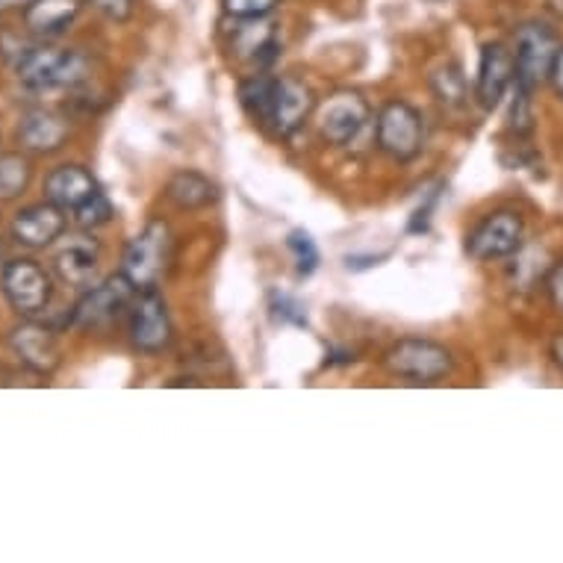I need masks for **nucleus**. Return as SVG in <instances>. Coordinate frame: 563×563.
Returning a JSON list of instances; mask_svg holds the SVG:
<instances>
[{"instance_id": "nucleus-1", "label": "nucleus", "mask_w": 563, "mask_h": 563, "mask_svg": "<svg viewBox=\"0 0 563 563\" xmlns=\"http://www.w3.org/2000/svg\"><path fill=\"white\" fill-rule=\"evenodd\" d=\"M15 75H19V84L30 92L71 89L89 77V59L77 51H65V47H27L15 63Z\"/></svg>"}, {"instance_id": "nucleus-2", "label": "nucleus", "mask_w": 563, "mask_h": 563, "mask_svg": "<svg viewBox=\"0 0 563 563\" xmlns=\"http://www.w3.org/2000/svg\"><path fill=\"white\" fill-rule=\"evenodd\" d=\"M172 260V231L163 219H151L142 231L130 240L121 257V275L136 287V292L157 289Z\"/></svg>"}, {"instance_id": "nucleus-3", "label": "nucleus", "mask_w": 563, "mask_h": 563, "mask_svg": "<svg viewBox=\"0 0 563 563\" xmlns=\"http://www.w3.org/2000/svg\"><path fill=\"white\" fill-rule=\"evenodd\" d=\"M561 38L543 21H526L514 36V63H517V77L514 86L537 92V86L545 84L552 75V65L561 54Z\"/></svg>"}, {"instance_id": "nucleus-4", "label": "nucleus", "mask_w": 563, "mask_h": 563, "mask_svg": "<svg viewBox=\"0 0 563 563\" xmlns=\"http://www.w3.org/2000/svg\"><path fill=\"white\" fill-rule=\"evenodd\" d=\"M384 366L389 375L407 378L413 384H437L445 375H452L454 357L452 351L431 340H398L384 354Z\"/></svg>"}, {"instance_id": "nucleus-5", "label": "nucleus", "mask_w": 563, "mask_h": 563, "mask_svg": "<svg viewBox=\"0 0 563 563\" xmlns=\"http://www.w3.org/2000/svg\"><path fill=\"white\" fill-rule=\"evenodd\" d=\"M375 133H378V148L384 154L398 163H410L422 154V145H426V119L410 103L389 101L380 107Z\"/></svg>"}, {"instance_id": "nucleus-6", "label": "nucleus", "mask_w": 563, "mask_h": 563, "mask_svg": "<svg viewBox=\"0 0 563 563\" xmlns=\"http://www.w3.org/2000/svg\"><path fill=\"white\" fill-rule=\"evenodd\" d=\"M0 289L10 301V307L24 319L45 313L51 298H54V280L36 260L19 257L3 263L0 272Z\"/></svg>"}, {"instance_id": "nucleus-7", "label": "nucleus", "mask_w": 563, "mask_h": 563, "mask_svg": "<svg viewBox=\"0 0 563 563\" xmlns=\"http://www.w3.org/2000/svg\"><path fill=\"white\" fill-rule=\"evenodd\" d=\"M526 242V224L514 210H496L481 219L466 236V254L478 263L514 257Z\"/></svg>"}, {"instance_id": "nucleus-8", "label": "nucleus", "mask_w": 563, "mask_h": 563, "mask_svg": "<svg viewBox=\"0 0 563 563\" xmlns=\"http://www.w3.org/2000/svg\"><path fill=\"white\" fill-rule=\"evenodd\" d=\"M175 340V324L168 316L166 298L157 289L139 292L130 307V342L142 354H163Z\"/></svg>"}, {"instance_id": "nucleus-9", "label": "nucleus", "mask_w": 563, "mask_h": 563, "mask_svg": "<svg viewBox=\"0 0 563 563\" xmlns=\"http://www.w3.org/2000/svg\"><path fill=\"white\" fill-rule=\"evenodd\" d=\"M369 103H366L361 92L342 89V92H333L322 103V110H319V133L331 145H351L354 139L361 136L363 128L369 124Z\"/></svg>"}, {"instance_id": "nucleus-10", "label": "nucleus", "mask_w": 563, "mask_h": 563, "mask_svg": "<svg viewBox=\"0 0 563 563\" xmlns=\"http://www.w3.org/2000/svg\"><path fill=\"white\" fill-rule=\"evenodd\" d=\"M133 296H136V287H133L121 272L119 275L107 277L101 287L86 289L84 298H80L75 305V310H71V324L84 328V331L103 328V324H110L112 319L130 305V298Z\"/></svg>"}, {"instance_id": "nucleus-11", "label": "nucleus", "mask_w": 563, "mask_h": 563, "mask_svg": "<svg viewBox=\"0 0 563 563\" xmlns=\"http://www.w3.org/2000/svg\"><path fill=\"white\" fill-rule=\"evenodd\" d=\"M316 110L313 89L298 80V77H277L275 98H272V112H268L266 128L280 139H289L292 133L305 128L310 112Z\"/></svg>"}, {"instance_id": "nucleus-12", "label": "nucleus", "mask_w": 563, "mask_h": 563, "mask_svg": "<svg viewBox=\"0 0 563 563\" xmlns=\"http://www.w3.org/2000/svg\"><path fill=\"white\" fill-rule=\"evenodd\" d=\"M517 77V63H514V51L501 42H487L481 47L478 59V77H475V98L484 110H496L501 98L508 95Z\"/></svg>"}, {"instance_id": "nucleus-13", "label": "nucleus", "mask_w": 563, "mask_h": 563, "mask_svg": "<svg viewBox=\"0 0 563 563\" xmlns=\"http://www.w3.org/2000/svg\"><path fill=\"white\" fill-rule=\"evenodd\" d=\"M12 354L19 357L30 372L36 375H54L63 363V349H59V340L51 328L38 322H21L19 328H12L10 336Z\"/></svg>"}, {"instance_id": "nucleus-14", "label": "nucleus", "mask_w": 563, "mask_h": 563, "mask_svg": "<svg viewBox=\"0 0 563 563\" xmlns=\"http://www.w3.org/2000/svg\"><path fill=\"white\" fill-rule=\"evenodd\" d=\"M65 228H68L65 210H59L51 201H42L15 213V219H12V240L24 245V249L38 251L54 245L65 233Z\"/></svg>"}, {"instance_id": "nucleus-15", "label": "nucleus", "mask_w": 563, "mask_h": 563, "mask_svg": "<svg viewBox=\"0 0 563 563\" xmlns=\"http://www.w3.org/2000/svg\"><path fill=\"white\" fill-rule=\"evenodd\" d=\"M68 119H63L59 112L51 110H27L19 119V142L21 148L33 151V154H54L68 142Z\"/></svg>"}, {"instance_id": "nucleus-16", "label": "nucleus", "mask_w": 563, "mask_h": 563, "mask_svg": "<svg viewBox=\"0 0 563 563\" xmlns=\"http://www.w3.org/2000/svg\"><path fill=\"white\" fill-rule=\"evenodd\" d=\"M95 192H101L89 168L68 163V166L54 168L45 177V201L56 203L59 210H71L75 213L80 203H86Z\"/></svg>"}, {"instance_id": "nucleus-17", "label": "nucleus", "mask_w": 563, "mask_h": 563, "mask_svg": "<svg viewBox=\"0 0 563 563\" xmlns=\"http://www.w3.org/2000/svg\"><path fill=\"white\" fill-rule=\"evenodd\" d=\"M98 266H101V245L92 236L65 242V249L56 251L54 257L56 275L68 287H89L92 277L98 275Z\"/></svg>"}, {"instance_id": "nucleus-18", "label": "nucleus", "mask_w": 563, "mask_h": 563, "mask_svg": "<svg viewBox=\"0 0 563 563\" xmlns=\"http://www.w3.org/2000/svg\"><path fill=\"white\" fill-rule=\"evenodd\" d=\"M236 27L231 33V51L249 63H268L280 51L277 42V24L266 19H233Z\"/></svg>"}, {"instance_id": "nucleus-19", "label": "nucleus", "mask_w": 563, "mask_h": 563, "mask_svg": "<svg viewBox=\"0 0 563 563\" xmlns=\"http://www.w3.org/2000/svg\"><path fill=\"white\" fill-rule=\"evenodd\" d=\"M80 7H84L80 0H30L24 7V27L33 36H59L75 24Z\"/></svg>"}, {"instance_id": "nucleus-20", "label": "nucleus", "mask_w": 563, "mask_h": 563, "mask_svg": "<svg viewBox=\"0 0 563 563\" xmlns=\"http://www.w3.org/2000/svg\"><path fill=\"white\" fill-rule=\"evenodd\" d=\"M166 198L175 203L177 210H203V207L219 201V186L201 172L180 168V172L168 177Z\"/></svg>"}, {"instance_id": "nucleus-21", "label": "nucleus", "mask_w": 563, "mask_h": 563, "mask_svg": "<svg viewBox=\"0 0 563 563\" xmlns=\"http://www.w3.org/2000/svg\"><path fill=\"white\" fill-rule=\"evenodd\" d=\"M275 84L277 77L268 75H254L249 80H242L240 86V103L242 110L249 112L251 119L266 128L268 112H272V98H275Z\"/></svg>"}, {"instance_id": "nucleus-22", "label": "nucleus", "mask_w": 563, "mask_h": 563, "mask_svg": "<svg viewBox=\"0 0 563 563\" xmlns=\"http://www.w3.org/2000/svg\"><path fill=\"white\" fill-rule=\"evenodd\" d=\"M33 180V166L21 154H0V201H12L24 195Z\"/></svg>"}, {"instance_id": "nucleus-23", "label": "nucleus", "mask_w": 563, "mask_h": 563, "mask_svg": "<svg viewBox=\"0 0 563 563\" xmlns=\"http://www.w3.org/2000/svg\"><path fill=\"white\" fill-rule=\"evenodd\" d=\"M431 92L445 107H463L466 103V77L457 65H443L431 75Z\"/></svg>"}, {"instance_id": "nucleus-24", "label": "nucleus", "mask_w": 563, "mask_h": 563, "mask_svg": "<svg viewBox=\"0 0 563 563\" xmlns=\"http://www.w3.org/2000/svg\"><path fill=\"white\" fill-rule=\"evenodd\" d=\"M287 249L296 257V268L301 277H310L319 268V249H316L313 236L307 231H292L287 240Z\"/></svg>"}, {"instance_id": "nucleus-25", "label": "nucleus", "mask_w": 563, "mask_h": 563, "mask_svg": "<svg viewBox=\"0 0 563 563\" xmlns=\"http://www.w3.org/2000/svg\"><path fill=\"white\" fill-rule=\"evenodd\" d=\"M75 219L84 231H95V228H101V224H107L112 219V203L107 201L103 192H95L89 201L77 207Z\"/></svg>"}, {"instance_id": "nucleus-26", "label": "nucleus", "mask_w": 563, "mask_h": 563, "mask_svg": "<svg viewBox=\"0 0 563 563\" xmlns=\"http://www.w3.org/2000/svg\"><path fill=\"white\" fill-rule=\"evenodd\" d=\"M508 121L510 130L531 133V128H534V92H526V89L514 86V103H510Z\"/></svg>"}, {"instance_id": "nucleus-27", "label": "nucleus", "mask_w": 563, "mask_h": 563, "mask_svg": "<svg viewBox=\"0 0 563 563\" xmlns=\"http://www.w3.org/2000/svg\"><path fill=\"white\" fill-rule=\"evenodd\" d=\"M280 0H222L228 19H266L277 10Z\"/></svg>"}, {"instance_id": "nucleus-28", "label": "nucleus", "mask_w": 563, "mask_h": 563, "mask_svg": "<svg viewBox=\"0 0 563 563\" xmlns=\"http://www.w3.org/2000/svg\"><path fill=\"white\" fill-rule=\"evenodd\" d=\"M272 316H275L277 322L298 324V328H305L307 324L305 307L298 305L292 296H284V292H275V296H272Z\"/></svg>"}, {"instance_id": "nucleus-29", "label": "nucleus", "mask_w": 563, "mask_h": 563, "mask_svg": "<svg viewBox=\"0 0 563 563\" xmlns=\"http://www.w3.org/2000/svg\"><path fill=\"white\" fill-rule=\"evenodd\" d=\"M89 3L112 24H124L133 19V10H136V0H89Z\"/></svg>"}, {"instance_id": "nucleus-30", "label": "nucleus", "mask_w": 563, "mask_h": 563, "mask_svg": "<svg viewBox=\"0 0 563 563\" xmlns=\"http://www.w3.org/2000/svg\"><path fill=\"white\" fill-rule=\"evenodd\" d=\"M545 292L552 298L554 310H561L563 313V260L561 263H554L552 272L545 275Z\"/></svg>"}, {"instance_id": "nucleus-31", "label": "nucleus", "mask_w": 563, "mask_h": 563, "mask_svg": "<svg viewBox=\"0 0 563 563\" xmlns=\"http://www.w3.org/2000/svg\"><path fill=\"white\" fill-rule=\"evenodd\" d=\"M549 80H552V89L558 92V98H563V47H561V54H558V59H554Z\"/></svg>"}, {"instance_id": "nucleus-32", "label": "nucleus", "mask_w": 563, "mask_h": 563, "mask_svg": "<svg viewBox=\"0 0 563 563\" xmlns=\"http://www.w3.org/2000/svg\"><path fill=\"white\" fill-rule=\"evenodd\" d=\"M552 357H554V363H558V366H561V369H563V333H561V336H554Z\"/></svg>"}, {"instance_id": "nucleus-33", "label": "nucleus", "mask_w": 563, "mask_h": 563, "mask_svg": "<svg viewBox=\"0 0 563 563\" xmlns=\"http://www.w3.org/2000/svg\"><path fill=\"white\" fill-rule=\"evenodd\" d=\"M0 260H3V242H0Z\"/></svg>"}]
</instances>
